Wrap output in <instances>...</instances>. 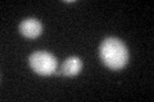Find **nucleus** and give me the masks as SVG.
Wrapping results in <instances>:
<instances>
[{
  "instance_id": "1",
  "label": "nucleus",
  "mask_w": 154,
  "mask_h": 102,
  "mask_svg": "<svg viewBox=\"0 0 154 102\" xmlns=\"http://www.w3.org/2000/svg\"><path fill=\"white\" fill-rule=\"evenodd\" d=\"M99 56L103 64L112 70H121L128 63V50L126 45L116 37H108L99 47Z\"/></svg>"
},
{
  "instance_id": "2",
  "label": "nucleus",
  "mask_w": 154,
  "mask_h": 102,
  "mask_svg": "<svg viewBox=\"0 0 154 102\" xmlns=\"http://www.w3.org/2000/svg\"><path fill=\"white\" fill-rule=\"evenodd\" d=\"M28 63L31 69L40 75H50L57 70V57L46 51H36L31 54Z\"/></svg>"
},
{
  "instance_id": "3",
  "label": "nucleus",
  "mask_w": 154,
  "mask_h": 102,
  "mask_svg": "<svg viewBox=\"0 0 154 102\" xmlns=\"http://www.w3.org/2000/svg\"><path fill=\"white\" fill-rule=\"evenodd\" d=\"M19 32H21L22 36H25L27 38H36L41 35L42 26L37 19L28 18L21 22V24H19Z\"/></svg>"
},
{
  "instance_id": "4",
  "label": "nucleus",
  "mask_w": 154,
  "mask_h": 102,
  "mask_svg": "<svg viewBox=\"0 0 154 102\" xmlns=\"http://www.w3.org/2000/svg\"><path fill=\"white\" fill-rule=\"evenodd\" d=\"M82 69V63L77 56L68 57L63 64H62V74L67 77H75Z\"/></svg>"
}]
</instances>
